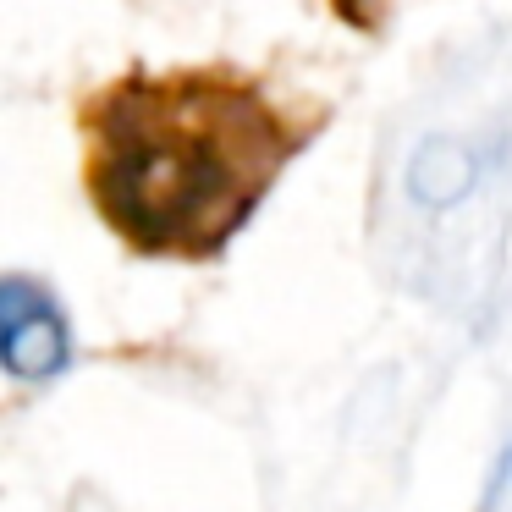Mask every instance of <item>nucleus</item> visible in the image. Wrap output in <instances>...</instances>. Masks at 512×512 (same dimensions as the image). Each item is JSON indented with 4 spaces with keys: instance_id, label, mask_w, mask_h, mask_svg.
Segmentation results:
<instances>
[{
    "instance_id": "obj_1",
    "label": "nucleus",
    "mask_w": 512,
    "mask_h": 512,
    "mask_svg": "<svg viewBox=\"0 0 512 512\" xmlns=\"http://www.w3.org/2000/svg\"><path fill=\"white\" fill-rule=\"evenodd\" d=\"M83 188L144 259H215L270 199L320 122L243 67H133L78 111Z\"/></svg>"
},
{
    "instance_id": "obj_2",
    "label": "nucleus",
    "mask_w": 512,
    "mask_h": 512,
    "mask_svg": "<svg viewBox=\"0 0 512 512\" xmlns=\"http://www.w3.org/2000/svg\"><path fill=\"white\" fill-rule=\"evenodd\" d=\"M72 364V325L56 292L34 276H0V369L17 380H50Z\"/></svg>"
}]
</instances>
